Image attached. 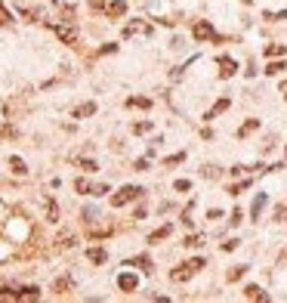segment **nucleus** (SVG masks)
Returning a JSON list of instances; mask_svg holds the SVG:
<instances>
[{"instance_id":"nucleus-30","label":"nucleus","mask_w":287,"mask_h":303,"mask_svg":"<svg viewBox=\"0 0 287 303\" xmlns=\"http://www.w3.org/2000/svg\"><path fill=\"white\" fill-rule=\"evenodd\" d=\"M148 130H151V121H136V124H133V133H136V136H139V133H148Z\"/></svg>"},{"instance_id":"nucleus-6","label":"nucleus","mask_w":287,"mask_h":303,"mask_svg":"<svg viewBox=\"0 0 287 303\" xmlns=\"http://www.w3.org/2000/svg\"><path fill=\"white\" fill-rule=\"evenodd\" d=\"M117 288L130 294V291H136V288H139V279H136L133 272H124V276H117Z\"/></svg>"},{"instance_id":"nucleus-14","label":"nucleus","mask_w":287,"mask_h":303,"mask_svg":"<svg viewBox=\"0 0 287 303\" xmlns=\"http://www.w3.org/2000/svg\"><path fill=\"white\" fill-rule=\"evenodd\" d=\"M229 105H232L229 99H219V102H216V105H213V108H210V111H207V115H204V118H207V121H213L216 115H222V111H226Z\"/></svg>"},{"instance_id":"nucleus-8","label":"nucleus","mask_w":287,"mask_h":303,"mask_svg":"<svg viewBox=\"0 0 287 303\" xmlns=\"http://www.w3.org/2000/svg\"><path fill=\"white\" fill-rule=\"evenodd\" d=\"M235 71H238L235 59H229V56H219V74H222V78H232Z\"/></svg>"},{"instance_id":"nucleus-31","label":"nucleus","mask_w":287,"mask_h":303,"mask_svg":"<svg viewBox=\"0 0 287 303\" xmlns=\"http://www.w3.org/2000/svg\"><path fill=\"white\" fill-rule=\"evenodd\" d=\"M74 189H77L80 195H90V189H93V186H90L87 179H77V183H74Z\"/></svg>"},{"instance_id":"nucleus-35","label":"nucleus","mask_w":287,"mask_h":303,"mask_svg":"<svg viewBox=\"0 0 287 303\" xmlns=\"http://www.w3.org/2000/svg\"><path fill=\"white\" fill-rule=\"evenodd\" d=\"M176 189H179V192H192V183L188 179H176Z\"/></svg>"},{"instance_id":"nucleus-34","label":"nucleus","mask_w":287,"mask_h":303,"mask_svg":"<svg viewBox=\"0 0 287 303\" xmlns=\"http://www.w3.org/2000/svg\"><path fill=\"white\" fill-rule=\"evenodd\" d=\"M275 220H278V223H284V220H287V204H281V207L275 210Z\"/></svg>"},{"instance_id":"nucleus-12","label":"nucleus","mask_w":287,"mask_h":303,"mask_svg":"<svg viewBox=\"0 0 287 303\" xmlns=\"http://www.w3.org/2000/svg\"><path fill=\"white\" fill-rule=\"evenodd\" d=\"M87 260H90V263H96V266H102V263L108 260V254H105L102 248H90V251H87Z\"/></svg>"},{"instance_id":"nucleus-23","label":"nucleus","mask_w":287,"mask_h":303,"mask_svg":"<svg viewBox=\"0 0 287 303\" xmlns=\"http://www.w3.org/2000/svg\"><path fill=\"white\" fill-rule=\"evenodd\" d=\"M257 127H260V121H257V118H250V121H247V124H244V127H241V130H238V139H244V136H247V133H253V130H257Z\"/></svg>"},{"instance_id":"nucleus-17","label":"nucleus","mask_w":287,"mask_h":303,"mask_svg":"<svg viewBox=\"0 0 287 303\" xmlns=\"http://www.w3.org/2000/svg\"><path fill=\"white\" fill-rule=\"evenodd\" d=\"M266 59H275V56H287V47L284 44H272V47H266V53H263Z\"/></svg>"},{"instance_id":"nucleus-9","label":"nucleus","mask_w":287,"mask_h":303,"mask_svg":"<svg viewBox=\"0 0 287 303\" xmlns=\"http://www.w3.org/2000/svg\"><path fill=\"white\" fill-rule=\"evenodd\" d=\"M71 115H74V118H93V115H96V102H84V105H77Z\"/></svg>"},{"instance_id":"nucleus-1","label":"nucleus","mask_w":287,"mask_h":303,"mask_svg":"<svg viewBox=\"0 0 287 303\" xmlns=\"http://www.w3.org/2000/svg\"><path fill=\"white\" fill-rule=\"evenodd\" d=\"M142 192H145V189H139V186H124L117 195H111V207H124V204L142 198Z\"/></svg>"},{"instance_id":"nucleus-41","label":"nucleus","mask_w":287,"mask_h":303,"mask_svg":"<svg viewBox=\"0 0 287 303\" xmlns=\"http://www.w3.org/2000/svg\"><path fill=\"white\" fill-rule=\"evenodd\" d=\"M284 155H287V148H284Z\"/></svg>"},{"instance_id":"nucleus-32","label":"nucleus","mask_w":287,"mask_h":303,"mask_svg":"<svg viewBox=\"0 0 287 303\" xmlns=\"http://www.w3.org/2000/svg\"><path fill=\"white\" fill-rule=\"evenodd\" d=\"M244 272H247V266H235V269H229V282H238Z\"/></svg>"},{"instance_id":"nucleus-2","label":"nucleus","mask_w":287,"mask_h":303,"mask_svg":"<svg viewBox=\"0 0 287 303\" xmlns=\"http://www.w3.org/2000/svg\"><path fill=\"white\" fill-rule=\"evenodd\" d=\"M198 269H204V260H201V257L182 263V266H176V269H170V279H173V282H185V279H192Z\"/></svg>"},{"instance_id":"nucleus-39","label":"nucleus","mask_w":287,"mask_h":303,"mask_svg":"<svg viewBox=\"0 0 287 303\" xmlns=\"http://www.w3.org/2000/svg\"><path fill=\"white\" fill-rule=\"evenodd\" d=\"M281 96H284V99H287V81H284V84H281Z\"/></svg>"},{"instance_id":"nucleus-27","label":"nucleus","mask_w":287,"mask_h":303,"mask_svg":"<svg viewBox=\"0 0 287 303\" xmlns=\"http://www.w3.org/2000/svg\"><path fill=\"white\" fill-rule=\"evenodd\" d=\"M247 186H250V179H241V183H235V186L229 189V195H241V192H244Z\"/></svg>"},{"instance_id":"nucleus-16","label":"nucleus","mask_w":287,"mask_h":303,"mask_svg":"<svg viewBox=\"0 0 287 303\" xmlns=\"http://www.w3.org/2000/svg\"><path fill=\"white\" fill-rule=\"evenodd\" d=\"M170 232H173V229H170V226H161V229H154V232L148 235V241H151V245H157V241H164V238H167Z\"/></svg>"},{"instance_id":"nucleus-37","label":"nucleus","mask_w":287,"mask_h":303,"mask_svg":"<svg viewBox=\"0 0 287 303\" xmlns=\"http://www.w3.org/2000/svg\"><path fill=\"white\" fill-rule=\"evenodd\" d=\"M241 217H244L241 210H232V226H238V223H241Z\"/></svg>"},{"instance_id":"nucleus-21","label":"nucleus","mask_w":287,"mask_h":303,"mask_svg":"<svg viewBox=\"0 0 287 303\" xmlns=\"http://www.w3.org/2000/svg\"><path fill=\"white\" fill-rule=\"evenodd\" d=\"M37 297H40V288H22L16 300H37Z\"/></svg>"},{"instance_id":"nucleus-3","label":"nucleus","mask_w":287,"mask_h":303,"mask_svg":"<svg viewBox=\"0 0 287 303\" xmlns=\"http://www.w3.org/2000/svg\"><path fill=\"white\" fill-rule=\"evenodd\" d=\"M192 37L195 41H210V37H216V31H213L210 22H195L192 25Z\"/></svg>"},{"instance_id":"nucleus-26","label":"nucleus","mask_w":287,"mask_h":303,"mask_svg":"<svg viewBox=\"0 0 287 303\" xmlns=\"http://www.w3.org/2000/svg\"><path fill=\"white\" fill-rule=\"evenodd\" d=\"M179 161H185V152H176V155L164 158V167H173V164H179Z\"/></svg>"},{"instance_id":"nucleus-33","label":"nucleus","mask_w":287,"mask_h":303,"mask_svg":"<svg viewBox=\"0 0 287 303\" xmlns=\"http://www.w3.org/2000/svg\"><path fill=\"white\" fill-rule=\"evenodd\" d=\"M77 164L84 167V170H90V173H93V170H99V164H96V161H90V158H87V161H77Z\"/></svg>"},{"instance_id":"nucleus-18","label":"nucleus","mask_w":287,"mask_h":303,"mask_svg":"<svg viewBox=\"0 0 287 303\" xmlns=\"http://www.w3.org/2000/svg\"><path fill=\"white\" fill-rule=\"evenodd\" d=\"M263 207H266V195H257V198H253V207H250V220H260Z\"/></svg>"},{"instance_id":"nucleus-11","label":"nucleus","mask_w":287,"mask_h":303,"mask_svg":"<svg viewBox=\"0 0 287 303\" xmlns=\"http://www.w3.org/2000/svg\"><path fill=\"white\" fill-rule=\"evenodd\" d=\"M244 297H247V300H269V294L260 285H247V288H244Z\"/></svg>"},{"instance_id":"nucleus-4","label":"nucleus","mask_w":287,"mask_h":303,"mask_svg":"<svg viewBox=\"0 0 287 303\" xmlns=\"http://www.w3.org/2000/svg\"><path fill=\"white\" fill-rule=\"evenodd\" d=\"M56 34H59V41L68 44V47L77 44V28H71V25H56Z\"/></svg>"},{"instance_id":"nucleus-10","label":"nucleus","mask_w":287,"mask_h":303,"mask_svg":"<svg viewBox=\"0 0 287 303\" xmlns=\"http://www.w3.org/2000/svg\"><path fill=\"white\" fill-rule=\"evenodd\" d=\"M56 248H59V251L74 248V232H68V229H65V232H59V235H56Z\"/></svg>"},{"instance_id":"nucleus-20","label":"nucleus","mask_w":287,"mask_h":303,"mask_svg":"<svg viewBox=\"0 0 287 303\" xmlns=\"http://www.w3.org/2000/svg\"><path fill=\"white\" fill-rule=\"evenodd\" d=\"M136 31H148V25H142V22H139V19H136V22H130V25H127V28H124V37H133V34H136Z\"/></svg>"},{"instance_id":"nucleus-28","label":"nucleus","mask_w":287,"mask_h":303,"mask_svg":"<svg viewBox=\"0 0 287 303\" xmlns=\"http://www.w3.org/2000/svg\"><path fill=\"white\" fill-rule=\"evenodd\" d=\"M204 241H207L204 235H188V238H185V248H201Z\"/></svg>"},{"instance_id":"nucleus-5","label":"nucleus","mask_w":287,"mask_h":303,"mask_svg":"<svg viewBox=\"0 0 287 303\" xmlns=\"http://www.w3.org/2000/svg\"><path fill=\"white\" fill-rule=\"evenodd\" d=\"M124 13H127L124 0H105V16H108V19H120Z\"/></svg>"},{"instance_id":"nucleus-13","label":"nucleus","mask_w":287,"mask_h":303,"mask_svg":"<svg viewBox=\"0 0 287 303\" xmlns=\"http://www.w3.org/2000/svg\"><path fill=\"white\" fill-rule=\"evenodd\" d=\"M71 288H74V282H71L68 276H62V279H56V282H53V291H56V294H68Z\"/></svg>"},{"instance_id":"nucleus-40","label":"nucleus","mask_w":287,"mask_h":303,"mask_svg":"<svg viewBox=\"0 0 287 303\" xmlns=\"http://www.w3.org/2000/svg\"><path fill=\"white\" fill-rule=\"evenodd\" d=\"M281 257H284V260H287V251H284V254H281Z\"/></svg>"},{"instance_id":"nucleus-19","label":"nucleus","mask_w":287,"mask_h":303,"mask_svg":"<svg viewBox=\"0 0 287 303\" xmlns=\"http://www.w3.org/2000/svg\"><path fill=\"white\" fill-rule=\"evenodd\" d=\"M127 105H130V108H151V99H145V96H130Z\"/></svg>"},{"instance_id":"nucleus-38","label":"nucleus","mask_w":287,"mask_h":303,"mask_svg":"<svg viewBox=\"0 0 287 303\" xmlns=\"http://www.w3.org/2000/svg\"><path fill=\"white\" fill-rule=\"evenodd\" d=\"M90 7L93 10H105V0H90Z\"/></svg>"},{"instance_id":"nucleus-7","label":"nucleus","mask_w":287,"mask_h":303,"mask_svg":"<svg viewBox=\"0 0 287 303\" xmlns=\"http://www.w3.org/2000/svg\"><path fill=\"white\" fill-rule=\"evenodd\" d=\"M44 214H47V220H50V223H56V220H59V204H56V198H53V195H47V198H44Z\"/></svg>"},{"instance_id":"nucleus-36","label":"nucleus","mask_w":287,"mask_h":303,"mask_svg":"<svg viewBox=\"0 0 287 303\" xmlns=\"http://www.w3.org/2000/svg\"><path fill=\"white\" fill-rule=\"evenodd\" d=\"M219 173H222V170H219V167H204V176H210V179H216V176H219Z\"/></svg>"},{"instance_id":"nucleus-29","label":"nucleus","mask_w":287,"mask_h":303,"mask_svg":"<svg viewBox=\"0 0 287 303\" xmlns=\"http://www.w3.org/2000/svg\"><path fill=\"white\" fill-rule=\"evenodd\" d=\"M284 68H287L284 62H269V65H266V74H281Z\"/></svg>"},{"instance_id":"nucleus-22","label":"nucleus","mask_w":287,"mask_h":303,"mask_svg":"<svg viewBox=\"0 0 287 303\" xmlns=\"http://www.w3.org/2000/svg\"><path fill=\"white\" fill-rule=\"evenodd\" d=\"M16 136H19V130L13 124H0V139H16Z\"/></svg>"},{"instance_id":"nucleus-15","label":"nucleus","mask_w":287,"mask_h":303,"mask_svg":"<svg viewBox=\"0 0 287 303\" xmlns=\"http://www.w3.org/2000/svg\"><path fill=\"white\" fill-rule=\"evenodd\" d=\"M10 170H13L16 176H25V173H28V167H25V161H22L19 155H13V158H10Z\"/></svg>"},{"instance_id":"nucleus-24","label":"nucleus","mask_w":287,"mask_h":303,"mask_svg":"<svg viewBox=\"0 0 287 303\" xmlns=\"http://www.w3.org/2000/svg\"><path fill=\"white\" fill-rule=\"evenodd\" d=\"M130 266H139V269H145V272H151V260L142 254V257H136V260H130Z\"/></svg>"},{"instance_id":"nucleus-25","label":"nucleus","mask_w":287,"mask_h":303,"mask_svg":"<svg viewBox=\"0 0 287 303\" xmlns=\"http://www.w3.org/2000/svg\"><path fill=\"white\" fill-rule=\"evenodd\" d=\"M0 25H4V28H10V25H13V13H10L4 4H0Z\"/></svg>"}]
</instances>
